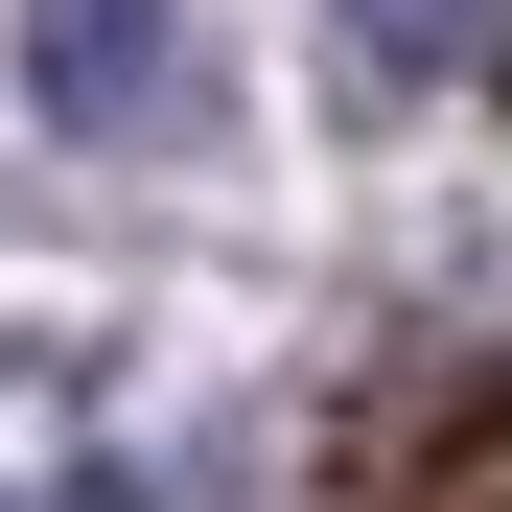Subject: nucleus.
Returning a JSON list of instances; mask_svg holds the SVG:
<instances>
[{
    "mask_svg": "<svg viewBox=\"0 0 512 512\" xmlns=\"http://www.w3.org/2000/svg\"><path fill=\"white\" fill-rule=\"evenodd\" d=\"M24 94L70 140H163L187 117V0H24Z\"/></svg>",
    "mask_w": 512,
    "mask_h": 512,
    "instance_id": "1",
    "label": "nucleus"
},
{
    "mask_svg": "<svg viewBox=\"0 0 512 512\" xmlns=\"http://www.w3.org/2000/svg\"><path fill=\"white\" fill-rule=\"evenodd\" d=\"M373 70H512V0H326Z\"/></svg>",
    "mask_w": 512,
    "mask_h": 512,
    "instance_id": "2",
    "label": "nucleus"
}]
</instances>
